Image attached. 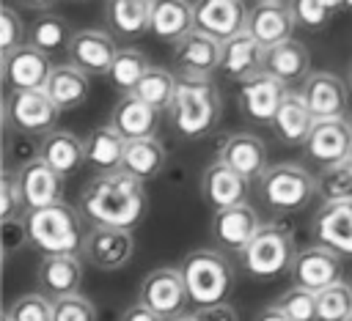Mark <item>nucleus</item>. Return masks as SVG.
<instances>
[{
  "mask_svg": "<svg viewBox=\"0 0 352 321\" xmlns=\"http://www.w3.org/2000/svg\"><path fill=\"white\" fill-rule=\"evenodd\" d=\"M126 151V140L116 132L113 123L107 126H94L85 137V165L96 173H113L121 170Z\"/></svg>",
  "mask_w": 352,
  "mask_h": 321,
  "instance_id": "31",
  "label": "nucleus"
},
{
  "mask_svg": "<svg viewBox=\"0 0 352 321\" xmlns=\"http://www.w3.org/2000/svg\"><path fill=\"white\" fill-rule=\"evenodd\" d=\"M261 228L258 211L250 203H234L226 209H217L209 225L212 241L217 244V250L223 252H242L248 247V241L256 236V230Z\"/></svg>",
  "mask_w": 352,
  "mask_h": 321,
  "instance_id": "11",
  "label": "nucleus"
},
{
  "mask_svg": "<svg viewBox=\"0 0 352 321\" xmlns=\"http://www.w3.org/2000/svg\"><path fill=\"white\" fill-rule=\"evenodd\" d=\"M239 110L248 121L256 123H272L283 96L289 93V85H283L278 77H272L270 71H258L253 77H248L245 82H239Z\"/></svg>",
  "mask_w": 352,
  "mask_h": 321,
  "instance_id": "14",
  "label": "nucleus"
},
{
  "mask_svg": "<svg viewBox=\"0 0 352 321\" xmlns=\"http://www.w3.org/2000/svg\"><path fill=\"white\" fill-rule=\"evenodd\" d=\"M341 165H344V167H346V170H349V176H352V154H349V156H346V159H344V162H341Z\"/></svg>",
  "mask_w": 352,
  "mask_h": 321,
  "instance_id": "53",
  "label": "nucleus"
},
{
  "mask_svg": "<svg viewBox=\"0 0 352 321\" xmlns=\"http://www.w3.org/2000/svg\"><path fill=\"white\" fill-rule=\"evenodd\" d=\"M300 93L308 102L314 118H338L349 104V82L330 71H311L300 82Z\"/></svg>",
  "mask_w": 352,
  "mask_h": 321,
  "instance_id": "18",
  "label": "nucleus"
},
{
  "mask_svg": "<svg viewBox=\"0 0 352 321\" xmlns=\"http://www.w3.org/2000/svg\"><path fill=\"white\" fill-rule=\"evenodd\" d=\"M72 27L66 25V19L63 16H58V14H44L41 11V16H36V22L30 25V30H28V41L33 44V47H38L41 52H47V55H55V52H60V49H69V41H72Z\"/></svg>",
  "mask_w": 352,
  "mask_h": 321,
  "instance_id": "35",
  "label": "nucleus"
},
{
  "mask_svg": "<svg viewBox=\"0 0 352 321\" xmlns=\"http://www.w3.org/2000/svg\"><path fill=\"white\" fill-rule=\"evenodd\" d=\"M14 3L22 8H30V11H47L55 5V0H14Z\"/></svg>",
  "mask_w": 352,
  "mask_h": 321,
  "instance_id": "50",
  "label": "nucleus"
},
{
  "mask_svg": "<svg viewBox=\"0 0 352 321\" xmlns=\"http://www.w3.org/2000/svg\"><path fill=\"white\" fill-rule=\"evenodd\" d=\"M248 178H242L236 170H231L223 159H214L212 165L204 167L201 173V198L217 211V209H226V206H234V203H242L245 195H248Z\"/></svg>",
  "mask_w": 352,
  "mask_h": 321,
  "instance_id": "24",
  "label": "nucleus"
},
{
  "mask_svg": "<svg viewBox=\"0 0 352 321\" xmlns=\"http://www.w3.org/2000/svg\"><path fill=\"white\" fill-rule=\"evenodd\" d=\"M3 321H14V318H11V316H8V313H6V316H3Z\"/></svg>",
  "mask_w": 352,
  "mask_h": 321,
  "instance_id": "55",
  "label": "nucleus"
},
{
  "mask_svg": "<svg viewBox=\"0 0 352 321\" xmlns=\"http://www.w3.org/2000/svg\"><path fill=\"white\" fill-rule=\"evenodd\" d=\"M52 321H96V307L82 294L52 299Z\"/></svg>",
  "mask_w": 352,
  "mask_h": 321,
  "instance_id": "43",
  "label": "nucleus"
},
{
  "mask_svg": "<svg viewBox=\"0 0 352 321\" xmlns=\"http://www.w3.org/2000/svg\"><path fill=\"white\" fill-rule=\"evenodd\" d=\"M286 3L292 8L297 27L302 30H322L333 16V11L322 0H286Z\"/></svg>",
  "mask_w": 352,
  "mask_h": 321,
  "instance_id": "42",
  "label": "nucleus"
},
{
  "mask_svg": "<svg viewBox=\"0 0 352 321\" xmlns=\"http://www.w3.org/2000/svg\"><path fill=\"white\" fill-rule=\"evenodd\" d=\"M148 69H151V63H148L146 52L132 49V47H124V49H118V55H116V60H113L107 77H110V82H113L118 91L129 93V91L140 82V77H143Z\"/></svg>",
  "mask_w": 352,
  "mask_h": 321,
  "instance_id": "37",
  "label": "nucleus"
},
{
  "mask_svg": "<svg viewBox=\"0 0 352 321\" xmlns=\"http://www.w3.org/2000/svg\"><path fill=\"white\" fill-rule=\"evenodd\" d=\"M346 82H349V91H352V66H349V77H346Z\"/></svg>",
  "mask_w": 352,
  "mask_h": 321,
  "instance_id": "54",
  "label": "nucleus"
},
{
  "mask_svg": "<svg viewBox=\"0 0 352 321\" xmlns=\"http://www.w3.org/2000/svg\"><path fill=\"white\" fill-rule=\"evenodd\" d=\"M302 151L316 167L341 165L352 154V121H346L344 115L316 118L311 134L302 143Z\"/></svg>",
  "mask_w": 352,
  "mask_h": 321,
  "instance_id": "9",
  "label": "nucleus"
},
{
  "mask_svg": "<svg viewBox=\"0 0 352 321\" xmlns=\"http://www.w3.org/2000/svg\"><path fill=\"white\" fill-rule=\"evenodd\" d=\"M38 156L50 167H55L63 178H69V176H74L85 165V140H80L74 132L52 129L50 134L41 137Z\"/></svg>",
  "mask_w": 352,
  "mask_h": 321,
  "instance_id": "29",
  "label": "nucleus"
},
{
  "mask_svg": "<svg viewBox=\"0 0 352 321\" xmlns=\"http://www.w3.org/2000/svg\"><path fill=\"white\" fill-rule=\"evenodd\" d=\"M322 3H324L333 14H336V11H341V8H346V0H322Z\"/></svg>",
  "mask_w": 352,
  "mask_h": 321,
  "instance_id": "51",
  "label": "nucleus"
},
{
  "mask_svg": "<svg viewBox=\"0 0 352 321\" xmlns=\"http://www.w3.org/2000/svg\"><path fill=\"white\" fill-rule=\"evenodd\" d=\"M314 121L316 118H314L308 102L302 99V93L300 91H289L283 96V102H280V107H278V112H275V118H272L270 126H272V132H275V137L280 143H286V145H302L305 137L314 129Z\"/></svg>",
  "mask_w": 352,
  "mask_h": 321,
  "instance_id": "28",
  "label": "nucleus"
},
{
  "mask_svg": "<svg viewBox=\"0 0 352 321\" xmlns=\"http://www.w3.org/2000/svg\"><path fill=\"white\" fill-rule=\"evenodd\" d=\"M118 321H165L162 316H157L151 307H146L143 302H135L129 307H124V313L118 316Z\"/></svg>",
  "mask_w": 352,
  "mask_h": 321,
  "instance_id": "48",
  "label": "nucleus"
},
{
  "mask_svg": "<svg viewBox=\"0 0 352 321\" xmlns=\"http://www.w3.org/2000/svg\"><path fill=\"white\" fill-rule=\"evenodd\" d=\"M253 321H292V318H289L278 305H270V307H261Z\"/></svg>",
  "mask_w": 352,
  "mask_h": 321,
  "instance_id": "49",
  "label": "nucleus"
},
{
  "mask_svg": "<svg viewBox=\"0 0 352 321\" xmlns=\"http://www.w3.org/2000/svg\"><path fill=\"white\" fill-rule=\"evenodd\" d=\"M138 302H143L146 307H151L165 321L182 316L184 307H187V302H190V294H187V285H184L182 272L179 269H170V266H160V269L148 272L143 277V283H140Z\"/></svg>",
  "mask_w": 352,
  "mask_h": 321,
  "instance_id": "10",
  "label": "nucleus"
},
{
  "mask_svg": "<svg viewBox=\"0 0 352 321\" xmlns=\"http://www.w3.org/2000/svg\"><path fill=\"white\" fill-rule=\"evenodd\" d=\"M6 313L14 321H52V299L41 291L22 294L8 305Z\"/></svg>",
  "mask_w": 352,
  "mask_h": 321,
  "instance_id": "40",
  "label": "nucleus"
},
{
  "mask_svg": "<svg viewBox=\"0 0 352 321\" xmlns=\"http://www.w3.org/2000/svg\"><path fill=\"white\" fill-rule=\"evenodd\" d=\"M176 82H179V80H176L168 69L151 66L129 93H135L138 99H143L146 104H151V107H157V110H168V107H170V99H173V93H176Z\"/></svg>",
  "mask_w": 352,
  "mask_h": 321,
  "instance_id": "36",
  "label": "nucleus"
},
{
  "mask_svg": "<svg viewBox=\"0 0 352 321\" xmlns=\"http://www.w3.org/2000/svg\"><path fill=\"white\" fill-rule=\"evenodd\" d=\"M80 211L91 225L135 230L146 217L143 181L124 170L96 173L80 192Z\"/></svg>",
  "mask_w": 352,
  "mask_h": 321,
  "instance_id": "1",
  "label": "nucleus"
},
{
  "mask_svg": "<svg viewBox=\"0 0 352 321\" xmlns=\"http://www.w3.org/2000/svg\"><path fill=\"white\" fill-rule=\"evenodd\" d=\"M220 38L192 30L179 44H173V66L179 77H212L220 71Z\"/></svg>",
  "mask_w": 352,
  "mask_h": 321,
  "instance_id": "16",
  "label": "nucleus"
},
{
  "mask_svg": "<svg viewBox=\"0 0 352 321\" xmlns=\"http://www.w3.org/2000/svg\"><path fill=\"white\" fill-rule=\"evenodd\" d=\"M341 272H344L341 255L333 252V250H327V247H322V244H314V247L297 250L289 274H292L294 285L319 294V291L330 288L333 283H338L341 280Z\"/></svg>",
  "mask_w": 352,
  "mask_h": 321,
  "instance_id": "12",
  "label": "nucleus"
},
{
  "mask_svg": "<svg viewBox=\"0 0 352 321\" xmlns=\"http://www.w3.org/2000/svg\"><path fill=\"white\" fill-rule=\"evenodd\" d=\"M82 255H44L36 269L38 291L50 299H60L80 291L82 283Z\"/></svg>",
  "mask_w": 352,
  "mask_h": 321,
  "instance_id": "25",
  "label": "nucleus"
},
{
  "mask_svg": "<svg viewBox=\"0 0 352 321\" xmlns=\"http://www.w3.org/2000/svg\"><path fill=\"white\" fill-rule=\"evenodd\" d=\"M165 159H168V151H165V145L157 137L126 140L121 170L129 173V176H135V178H140V181H148V178H154V176L162 173Z\"/></svg>",
  "mask_w": 352,
  "mask_h": 321,
  "instance_id": "34",
  "label": "nucleus"
},
{
  "mask_svg": "<svg viewBox=\"0 0 352 321\" xmlns=\"http://www.w3.org/2000/svg\"><path fill=\"white\" fill-rule=\"evenodd\" d=\"M66 55H69V63H74L85 74L102 77V74L110 71V66H113V60L118 55V47L113 41V33L96 30V27H85V30H77L72 36Z\"/></svg>",
  "mask_w": 352,
  "mask_h": 321,
  "instance_id": "15",
  "label": "nucleus"
},
{
  "mask_svg": "<svg viewBox=\"0 0 352 321\" xmlns=\"http://www.w3.org/2000/svg\"><path fill=\"white\" fill-rule=\"evenodd\" d=\"M179 272L184 277L190 302L198 307L226 302L234 288V269L223 250H192L179 261Z\"/></svg>",
  "mask_w": 352,
  "mask_h": 321,
  "instance_id": "6",
  "label": "nucleus"
},
{
  "mask_svg": "<svg viewBox=\"0 0 352 321\" xmlns=\"http://www.w3.org/2000/svg\"><path fill=\"white\" fill-rule=\"evenodd\" d=\"M22 244H30L28 233H25V222L22 219H3V247H6V255L11 258Z\"/></svg>",
  "mask_w": 352,
  "mask_h": 321,
  "instance_id": "46",
  "label": "nucleus"
},
{
  "mask_svg": "<svg viewBox=\"0 0 352 321\" xmlns=\"http://www.w3.org/2000/svg\"><path fill=\"white\" fill-rule=\"evenodd\" d=\"M168 115H170L173 129L182 137L187 140L206 137L223 115L220 91L214 88L209 77H179Z\"/></svg>",
  "mask_w": 352,
  "mask_h": 321,
  "instance_id": "3",
  "label": "nucleus"
},
{
  "mask_svg": "<svg viewBox=\"0 0 352 321\" xmlns=\"http://www.w3.org/2000/svg\"><path fill=\"white\" fill-rule=\"evenodd\" d=\"M192 30H195V5L190 0H151L148 33L154 38L179 44Z\"/></svg>",
  "mask_w": 352,
  "mask_h": 321,
  "instance_id": "27",
  "label": "nucleus"
},
{
  "mask_svg": "<svg viewBox=\"0 0 352 321\" xmlns=\"http://www.w3.org/2000/svg\"><path fill=\"white\" fill-rule=\"evenodd\" d=\"M195 30L209 33L220 41L248 27V8L242 0H195Z\"/></svg>",
  "mask_w": 352,
  "mask_h": 321,
  "instance_id": "20",
  "label": "nucleus"
},
{
  "mask_svg": "<svg viewBox=\"0 0 352 321\" xmlns=\"http://www.w3.org/2000/svg\"><path fill=\"white\" fill-rule=\"evenodd\" d=\"M316 198L322 203L352 200V176H349V170L344 165L319 167V173H316Z\"/></svg>",
  "mask_w": 352,
  "mask_h": 321,
  "instance_id": "39",
  "label": "nucleus"
},
{
  "mask_svg": "<svg viewBox=\"0 0 352 321\" xmlns=\"http://www.w3.org/2000/svg\"><path fill=\"white\" fill-rule=\"evenodd\" d=\"M311 236L341 258H352V200L322 203L311 217Z\"/></svg>",
  "mask_w": 352,
  "mask_h": 321,
  "instance_id": "13",
  "label": "nucleus"
},
{
  "mask_svg": "<svg viewBox=\"0 0 352 321\" xmlns=\"http://www.w3.org/2000/svg\"><path fill=\"white\" fill-rule=\"evenodd\" d=\"M135 255V236L129 228L113 225H94L88 228L82 258L99 272H118Z\"/></svg>",
  "mask_w": 352,
  "mask_h": 321,
  "instance_id": "8",
  "label": "nucleus"
},
{
  "mask_svg": "<svg viewBox=\"0 0 352 321\" xmlns=\"http://www.w3.org/2000/svg\"><path fill=\"white\" fill-rule=\"evenodd\" d=\"M25 233L33 250L41 255H82L85 247V217L80 206H69L63 200L30 209L22 217Z\"/></svg>",
  "mask_w": 352,
  "mask_h": 321,
  "instance_id": "2",
  "label": "nucleus"
},
{
  "mask_svg": "<svg viewBox=\"0 0 352 321\" xmlns=\"http://www.w3.org/2000/svg\"><path fill=\"white\" fill-rule=\"evenodd\" d=\"M110 123L124 140H140V137H154L160 126V110L138 99L135 93H124L118 104L110 112Z\"/></svg>",
  "mask_w": 352,
  "mask_h": 321,
  "instance_id": "26",
  "label": "nucleus"
},
{
  "mask_svg": "<svg viewBox=\"0 0 352 321\" xmlns=\"http://www.w3.org/2000/svg\"><path fill=\"white\" fill-rule=\"evenodd\" d=\"M104 19L118 38H138L151 27V0H107Z\"/></svg>",
  "mask_w": 352,
  "mask_h": 321,
  "instance_id": "33",
  "label": "nucleus"
},
{
  "mask_svg": "<svg viewBox=\"0 0 352 321\" xmlns=\"http://www.w3.org/2000/svg\"><path fill=\"white\" fill-rule=\"evenodd\" d=\"M346 8H352V0H346Z\"/></svg>",
  "mask_w": 352,
  "mask_h": 321,
  "instance_id": "56",
  "label": "nucleus"
},
{
  "mask_svg": "<svg viewBox=\"0 0 352 321\" xmlns=\"http://www.w3.org/2000/svg\"><path fill=\"white\" fill-rule=\"evenodd\" d=\"M88 77L91 74H85L74 63H60V66H52V74H50L44 91L60 107V112L63 110H77L88 99V93H91Z\"/></svg>",
  "mask_w": 352,
  "mask_h": 321,
  "instance_id": "32",
  "label": "nucleus"
},
{
  "mask_svg": "<svg viewBox=\"0 0 352 321\" xmlns=\"http://www.w3.org/2000/svg\"><path fill=\"white\" fill-rule=\"evenodd\" d=\"M294 255H297L294 239H292L289 228H283L278 222H261L256 236L239 252L242 272L248 277L264 280V283H272V280L283 277L286 272H292Z\"/></svg>",
  "mask_w": 352,
  "mask_h": 321,
  "instance_id": "4",
  "label": "nucleus"
},
{
  "mask_svg": "<svg viewBox=\"0 0 352 321\" xmlns=\"http://www.w3.org/2000/svg\"><path fill=\"white\" fill-rule=\"evenodd\" d=\"M16 173H19V187H22V198H25V209L28 211L60 200V195H63V176L55 167H50L41 156H33Z\"/></svg>",
  "mask_w": 352,
  "mask_h": 321,
  "instance_id": "23",
  "label": "nucleus"
},
{
  "mask_svg": "<svg viewBox=\"0 0 352 321\" xmlns=\"http://www.w3.org/2000/svg\"><path fill=\"white\" fill-rule=\"evenodd\" d=\"M0 206H3V219H22L28 211L16 170H6L0 178Z\"/></svg>",
  "mask_w": 352,
  "mask_h": 321,
  "instance_id": "45",
  "label": "nucleus"
},
{
  "mask_svg": "<svg viewBox=\"0 0 352 321\" xmlns=\"http://www.w3.org/2000/svg\"><path fill=\"white\" fill-rule=\"evenodd\" d=\"M168 321H195V316H184V313H182V316H176V318H168Z\"/></svg>",
  "mask_w": 352,
  "mask_h": 321,
  "instance_id": "52",
  "label": "nucleus"
},
{
  "mask_svg": "<svg viewBox=\"0 0 352 321\" xmlns=\"http://www.w3.org/2000/svg\"><path fill=\"white\" fill-rule=\"evenodd\" d=\"M292 321H319L316 318V294L314 291H305L300 285L283 291L275 302Z\"/></svg>",
  "mask_w": 352,
  "mask_h": 321,
  "instance_id": "41",
  "label": "nucleus"
},
{
  "mask_svg": "<svg viewBox=\"0 0 352 321\" xmlns=\"http://www.w3.org/2000/svg\"><path fill=\"white\" fill-rule=\"evenodd\" d=\"M50 74H52L50 55L41 52L38 47H33L30 41L22 44L19 49L3 55V80H6L8 91L44 88L47 80H50Z\"/></svg>",
  "mask_w": 352,
  "mask_h": 321,
  "instance_id": "17",
  "label": "nucleus"
},
{
  "mask_svg": "<svg viewBox=\"0 0 352 321\" xmlns=\"http://www.w3.org/2000/svg\"><path fill=\"white\" fill-rule=\"evenodd\" d=\"M258 198L272 214H297L316 198V176L297 162L272 165L258 178Z\"/></svg>",
  "mask_w": 352,
  "mask_h": 321,
  "instance_id": "5",
  "label": "nucleus"
},
{
  "mask_svg": "<svg viewBox=\"0 0 352 321\" xmlns=\"http://www.w3.org/2000/svg\"><path fill=\"white\" fill-rule=\"evenodd\" d=\"M294 27H297V22H294L286 0H258L248 14L245 30L253 33V38H258V44L267 49L280 41H289Z\"/></svg>",
  "mask_w": 352,
  "mask_h": 321,
  "instance_id": "19",
  "label": "nucleus"
},
{
  "mask_svg": "<svg viewBox=\"0 0 352 321\" xmlns=\"http://www.w3.org/2000/svg\"><path fill=\"white\" fill-rule=\"evenodd\" d=\"M217 159H223L231 170H236L248 181H258L261 173L267 170V148L261 137L250 132H234L220 143Z\"/></svg>",
  "mask_w": 352,
  "mask_h": 321,
  "instance_id": "22",
  "label": "nucleus"
},
{
  "mask_svg": "<svg viewBox=\"0 0 352 321\" xmlns=\"http://www.w3.org/2000/svg\"><path fill=\"white\" fill-rule=\"evenodd\" d=\"M22 44H28L25 22L11 5H3L0 8V52L8 55L14 49H19Z\"/></svg>",
  "mask_w": 352,
  "mask_h": 321,
  "instance_id": "44",
  "label": "nucleus"
},
{
  "mask_svg": "<svg viewBox=\"0 0 352 321\" xmlns=\"http://www.w3.org/2000/svg\"><path fill=\"white\" fill-rule=\"evenodd\" d=\"M60 107L50 99L44 88L33 91H8L3 104V121L8 129L19 134H36L44 137L58 126Z\"/></svg>",
  "mask_w": 352,
  "mask_h": 321,
  "instance_id": "7",
  "label": "nucleus"
},
{
  "mask_svg": "<svg viewBox=\"0 0 352 321\" xmlns=\"http://www.w3.org/2000/svg\"><path fill=\"white\" fill-rule=\"evenodd\" d=\"M195 321H239L236 310L228 302H217V305H201L195 313Z\"/></svg>",
  "mask_w": 352,
  "mask_h": 321,
  "instance_id": "47",
  "label": "nucleus"
},
{
  "mask_svg": "<svg viewBox=\"0 0 352 321\" xmlns=\"http://www.w3.org/2000/svg\"><path fill=\"white\" fill-rule=\"evenodd\" d=\"M264 69V47L258 44V38H253V33L242 30L231 38L223 41L220 49V74L234 80V82H245L248 77L258 74Z\"/></svg>",
  "mask_w": 352,
  "mask_h": 321,
  "instance_id": "21",
  "label": "nucleus"
},
{
  "mask_svg": "<svg viewBox=\"0 0 352 321\" xmlns=\"http://www.w3.org/2000/svg\"><path fill=\"white\" fill-rule=\"evenodd\" d=\"M352 316V283H333L316 294V318L319 321H346Z\"/></svg>",
  "mask_w": 352,
  "mask_h": 321,
  "instance_id": "38",
  "label": "nucleus"
},
{
  "mask_svg": "<svg viewBox=\"0 0 352 321\" xmlns=\"http://www.w3.org/2000/svg\"><path fill=\"white\" fill-rule=\"evenodd\" d=\"M346 321H352V316H349V318H346Z\"/></svg>",
  "mask_w": 352,
  "mask_h": 321,
  "instance_id": "57",
  "label": "nucleus"
},
{
  "mask_svg": "<svg viewBox=\"0 0 352 321\" xmlns=\"http://www.w3.org/2000/svg\"><path fill=\"white\" fill-rule=\"evenodd\" d=\"M264 71L278 77L283 85L302 82L311 74V52L305 49V44H300L294 38L267 47L264 49Z\"/></svg>",
  "mask_w": 352,
  "mask_h": 321,
  "instance_id": "30",
  "label": "nucleus"
}]
</instances>
